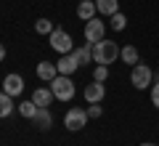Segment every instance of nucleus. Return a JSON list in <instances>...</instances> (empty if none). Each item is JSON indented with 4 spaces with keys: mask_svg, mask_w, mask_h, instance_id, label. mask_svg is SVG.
Segmentation results:
<instances>
[{
    "mask_svg": "<svg viewBox=\"0 0 159 146\" xmlns=\"http://www.w3.org/2000/svg\"><path fill=\"white\" fill-rule=\"evenodd\" d=\"M117 59H119V45L114 43V40L103 37L101 43L93 45V61H96V64H106V67H109V64H114Z\"/></svg>",
    "mask_w": 159,
    "mask_h": 146,
    "instance_id": "obj_1",
    "label": "nucleus"
},
{
    "mask_svg": "<svg viewBox=\"0 0 159 146\" xmlns=\"http://www.w3.org/2000/svg\"><path fill=\"white\" fill-rule=\"evenodd\" d=\"M48 85H51L53 96H56L58 101H72L74 93H77V88H74V82H72V77H69V74H56Z\"/></svg>",
    "mask_w": 159,
    "mask_h": 146,
    "instance_id": "obj_2",
    "label": "nucleus"
},
{
    "mask_svg": "<svg viewBox=\"0 0 159 146\" xmlns=\"http://www.w3.org/2000/svg\"><path fill=\"white\" fill-rule=\"evenodd\" d=\"M130 82H133V88H135V90L151 88V82H154L151 67H146V64H135V67L130 69Z\"/></svg>",
    "mask_w": 159,
    "mask_h": 146,
    "instance_id": "obj_3",
    "label": "nucleus"
},
{
    "mask_svg": "<svg viewBox=\"0 0 159 146\" xmlns=\"http://www.w3.org/2000/svg\"><path fill=\"white\" fill-rule=\"evenodd\" d=\"M48 43H51V48H53V51H58L61 56L74 51V40H72V35H69L66 29H53V32L48 35Z\"/></svg>",
    "mask_w": 159,
    "mask_h": 146,
    "instance_id": "obj_4",
    "label": "nucleus"
},
{
    "mask_svg": "<svg viewBox=\"0 0 159 146\" xmlns=\"http://www.w3.org/2000/svg\"><path fill=\"white\" fill-rule=\"evenodd\" d=\"M85 125H88V109H82V106H72L66 114H64V128L72 130V133L82 130Z\"/></svg>",
    "mask_w": 159,
    "mask_h": 146,
    "instance_id": "obj_5",
    "label": "nucleus"
},
{
    "mask_svg": "<svg viewBox=\"0 0 159 146\" xmlns=\"http://www.w3.org/2000/svg\"><path fill=\"white\" fill-rule=\"evenodd\" d=\"M106 37V21H101V19H90V21H85V43L96 45L101 43V40Z\"/></svg>",
    "mask_w": 159,
    "mask_h": 146,
    "instance_id": "obj_6",
    "label": "nucleus"
},
{
    "mask_svg": "<svg viewBox=\"0 0 159 146\" xmlns=\"http://www.w3.org/2000/svg\"><path fill=\"white\" fill-rule=\"evenodd\" d=\"M82 96H85V101H88V104H101V101H103V96H106V88H103V82L93 80L90 85H85Z\"/></svg>",
    "mask_w": 159,
    "mask_h": 146,
    "instance_id": "obj_7",
    "label": "nucleus"
},
{
    "mask_svg": "<svg viewBox=\"0 0 159 146\" xmlns=\"http://www.w3.org/2000/svg\"><path fill=\"white\" fill-rule=\"evenodd\" d=\"M3 90H6L8 96H21L24 93V77L16 72L6 74V80H3Z\"/></svg>",
    "mask_w": 159,
    "mask_h": 146,
    "instance_id": "obj_8",
    "label": "nucleus"
},
{
    "mask_svg": "<svg viewBox=\"0 0 159 146\" xmlns=\"http://www.w3.org/2000/svg\"><path fill=\"white\" fill-rule=\"evenodd\" d=\"M56 67H58V74H69V77H72V74L80 69V64H77V59H74L72 53H64V56L56 61Z\"/></svg>",
    "mask_w": 159,
    "mask_h": 146,
    "instance_id": "obj_9",
    "label": "nucleus"
},
{
    "mask_svg": "<svg viewBox=\"0 0 159 146\" xmlns=\"http://www.w3.org/2000/svg\"><path fill=\"white\" fill-rule=\"evenodd\" d=\"M98 8H96V0H80L77 6V16L82 19V21H90V19H96Z\"/></svg>",
    "mask_w": 159,
    "mask_h": 146,
    "instance_id": "obj_10",
    "label": "nucleus"
},
{
    "mask_svg": "<svg viewBox=\"0 0 159 146\" xmlns=\"http://www.w3.org/2000/svg\"><path fill=\"white\" fill-rule=\"evenodd\" d=\"M32 101L37 104V106H45V109H48L53 101H56V96H53L51 88H37V90L32 93Z\"/></svg>",
    "mask_w": 159,
    "mask_h": 146,
    "instance_id": "obj_11",
    "label": "nucleus"
},
{
    "mask_svg": "<svg viewBox=\"0 0 159 146\" xmlns=\"http://www.w3.org/2000/svg\"><path fill=\"white\" fill-rule=\"evenodd\" d=\"M72 56L77 59V64H80V67H88V64L93 61V45H90V43L80 45V48H74V51H72Z\"/></svg>",
    "mask_w": 159,
    "mask_h": 146,
    "instance_id": "obj_12",
    "label": "nucleus"
},
{
    "mask_svg": "<svg viewBox=\"0 0 159 146\" xmlns=\"http://www.w3.org/2000/svg\"><path fill=\"white\" fill-rule=\"evenodd\" d=\"M119 59L125 64H130V67H135V64H141V56H138V48L133 43H127V45H122L119 48Z\"/></svg>",
    "mask_w": 159,
    "mask_h": 146,
    "instance_id": "obj_13",
    "label": "nucleus"
},
{
    "mask_svg": "<svg viewBox=\"0 0 159 146\" xmlns=\"http://www.w3.org/2000/svg\"><path fill=\"white\" fill-rule=\"evenodd\" d=\"M32 122H34V128H37V130H48V128L53 125V114L48 112L45 106H40V109H37V114L32 117Z\"/></svg>",
    "mask_w": 159,
    "mask_h": 146,
    "instance_id": "obj_14",
    "label": "nucleus"
},
{
    "mask_svg": "<svg viewBox=\"0 0 159 146\" xmlns=\"http://www.w3.org/2000/svg\"><path fill=\"white\" fill-rule=\"evenodd\" d=\"M56 74H58V67H56L53 61H40V64H37V77L43 80V82H51Z\"/></svg>",
    "mask_w": 159,
    "mask_h": 146,
    "instance_id": "obj_15",
    "label": "nucleus"
},
{
    "mask_svg": "<svg viewBox=\"0 0 159 146\" xmlns=\"http://www.w3.org/2000/svg\"><path fill=\"white\" fill-rule=\"evenodd\" d=\"M96 8L101 16H114L119 11V0H96Z\"/></svg>",
    "mask_w": 159,
    "mask_h": 146,
    "instance_id": "obj_16",
    "label": "nucleus"
},
{
    "mask_svg": "<svg viewBox=\"0 0 159 146\" xmlns=\"http://www.w3.org/2000/svg\"><path fill=\"white\" fill-rule=\"evenodd\" d=\"M13 106H16V104H13V96H8L6 90H0V120L8 117V114L13 112Z\"/></svg>",
    "mask_w": 159,
    "mask_h": 146,
    "instance_id": "obj_17",
    "label": "nucleus"
},
{
    "mask_svg": "<svg viewBox=\"0 0 159 146\" xmlns=\"http://www.w3.org/2000/svg\"><path fill=\"white\" fill-rule=\"evenodd\" d=\"M16 109H19V114H21L24 120H32L34 114H37V109H40V106H37L34 101H21V104H19Z\"/></svg>",
    "mask_w": 159,
    "mask_h": 146,
    "instance_id": "obj_18",
    "label": "nucleus"
},
{
    "mask_svg": "<svg viewBox=\"0 0 159 146\" xmlns=\"http://www.w3.org/2000/svg\"><path fill=\"white\" fill-rule=\"evenodd\" d=\"M109 21H111V29H114V32H122V29H125L127 27V16H125V13H114V16H109Z\"/></svg>",
    "mask_w": 159,
    "mask_h": 146,
    "instance_id": "obj_19",
    "label": "nucleus"
},
{
    "mask_svg": "<svg viewBox=\"0 0 159 146\" xmlns=\"http://www.w3.org/2000/svg\"><path fill=\"white\" fill-rule=\"evenodd\" d=\"M53 29H56V27H53L51 19H37V21H34V32H37V35H51Z\"/></svg>",
    "mask_w": 159,
    "mask_h": 146,
    "instance_id": "obj_20",
    "label": "nucleus"
},
{
    "mask_svg": "<svg viewBox=\"0 0 159 146\" xmlns=\"http://www.w3.org/2000/svg\"><path fill=\"white\" fill-rule=\"evenodd\" d=\"M106 77H109V67H106V64H98V67L93 69V80H98V82H103Z\"/></svg>",
    "mask_w": 159,
    "mask_h": 146,
    "instance_id": "obj_21",
    "label": "nucleus"
},
{
    "mask_svg": "<svg viewBox=\"0 0 159 146\" xmlns=\"http://www.w3.org/2000/svg\"><path fill=\"white\" fill-rule=\"evenodd\" d=\"M151 104L154 109H159V77L154 74V82H151Z\"/></svg>",
    "mask_w": 159,
    "mask_h": 146,
    "instance_id": "obj_22",
    "label": "nucleus"
},
{
    "mask_svg": "<svg viewBox=\"0 0 159 146\" xmlns=\"http://www.w3.org/2000/svg\"><path fill=\"white\" fill-rule=\"evenodd\" d=\"M101 114H103V109L98 106V104H90V106H88V117H90V120H98Z\"/></svg>",
    "mask_w": 159,
    "mask_h": 146,
    "instance_id": "obj_23",
    "label": "nucleus"
},
{
    "mask_svg": "<svg viewBox=\"0 0 159 146\" xmlns=\"http://www.w3.org/2000/svg\"><path fill=\"white\" fill-rule=\"evenodd\" d=\"M0 61H6V45L0 43Z\"/></svg>",
    "mask_w": 159,
    "mask_h": 146,
    "instance_id": "obj_24",
    "label": "nucleus"
},
{
    "mask_svg": "<svg viewBox=\"0 0 159 146\" xmlns=\"http://www.w3.org/2000/svg\"><path fill=\"white\" fill-rule=\"evenodd\" d=\"M141 146H157V144H151V141H146V144H141Z\"/></svg>",
    "mask_w": 159,
    "mask_h": 146,
    "instance_id": "obj_25",
    "label": "nucleus"
}]
</instances>
